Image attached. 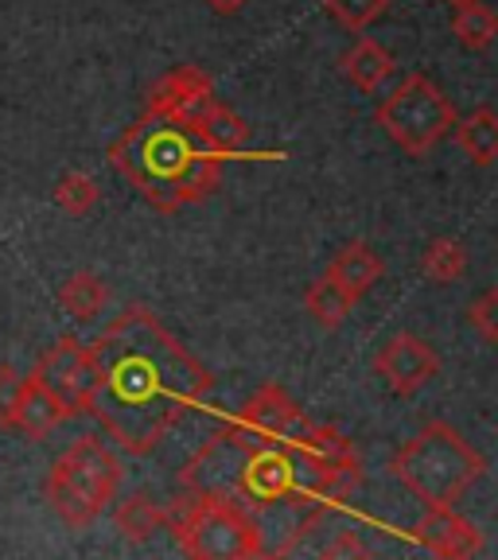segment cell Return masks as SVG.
Here are the masks:
<instances>
[{
  "instance_id": "1",
  "label": "cell",
  "mask_w": 498,
  "mask_h": 560,
  "mask_svg": "<svg viewBox=\"0 0 498 560\" xmlns=\"http://www.w3.org/2000/svg\"><path fill=\"white\" fill-rule=\"evenodd\" d=\"M97 394L90 417L125 455H152L167 432L215 389V374L157 319L152 307H125L90 342Z\"/></svg>"
},
{
  "instance_id": "2",
  "label": "cell",
  "mask_w": 498,
  "mask_h": 560,
  "mask_svg": "<svg viewBox=\"0 0 498 560\" xmlns=\"http://www.w3.org/2000/svg\"><path fill=\"white\" fill-rule=\"evenodd\" d=\"M105 156L160 214H175L192 202L210 199L222 187V164H227L202 149L184 121H157V117L132 121Z\"/></svg>"
},
{
  "instance_id": "3",
  "label": "cell",
  "mask_w": 498,
  "mask_h": 560,
  "mask_svg": "<svg viewBox=\"0 0 498 560\" xmlns=\"http://www.w3.org/2000/svg\"><path fill=\"white\" fill-rule=\"evenodd\" d=\"M390 471L425 506H455L487 475V455L475 452L448 420H429L390 455Z\"/></svg>"
},
{
  "instance_id": "4",
  "label": "cell",
  "mask_w": 498,
  "mask_h": 560,
  "mask_svg": "<svg viewBox=\"0 0 498 560\" xmlns=\"http://www.w3.org/2000/svg\"><path fill=\"white\" fill-rule=\"evenodd\" d=\"M121 479H125L121 455L105 444V440L79 436L70 440L67 452L51 464V471L44 479V494L70 529H86L117 499Z\"/></svg>"
},
{
  "instance_id": "5",
  "label": "cell",
  "mask_w": 498,
  "mask_h": 560,
  "mask_svg": "<svg viewBox=\"0 0 498 560\" xmlns=\"http://www.w3.org/2000/svg\"><path fill=\"white\" fill-rule=\"evenodd\" d=\"M175 545L195 560H242L265 557V529L245 506L210 494H187L172 510Z\"/></svg>"
},
{
  "instance_id": "6",
  "label": "cell",
  "mask_w": 498,
  "mask_h": 560,
  "mask_svg": "<svg viewBox=\"0 0 498 560\" xmlns=\"http://www.w3.org/2000/svg\"><path fill=\"white\" fill-rule=\"evenodd\" d=\"M455 105L429 74H405L402 86L390 97H382L374 109V121L385 137L394 140L397 149L409 156H425L432 152L444 137H452L455 129Z\"/></svg>"
},
{
  "instance_id": "7",
  "label": "cell",
  "mask_w": 498,
  "mask_h": 560,
  "mask_svg": "<svg viewBox=\"0 0 498 560\" xmlns=\"http://www.w3.org/2000/svg\"><path fill=\"white\" fill-rule=\"evenodd\" d=\"M227 424L242 440H250V444H285V447H297L315 429V420H308L304 409L289 397V389L277 382L257 385L254 394L245 397L242 409H238V417L227 420Z\"/></svg>"
},
{
  "instance_id": "8",
  "label": "cell",
  "mask_w": 498,
  "mask_h": 560,
  "mask_svg": "<svg viewBox=\"0 0 498 560\" xmlns=\"http://www.w3.org/2000/svg\"><path fill=\"white\" fill-rule=\"evenodd\" d=\"M32 374L39 377L62 405H67L70 417L90 412V401H94V394H97V382H102L90 342H79L74 335L55 339L51 347L39 354Z\"/></svg>"
},
{
  "instance_id": "9",
  "label": "cell",
  "mask_w": 498,
  "mask_h": 560,
  "mask_svg": "<svg viewBox=\"0 0 498 560\" xmlns=\"http://www.w3.org/2000/svg\"><path fill=\"white\" fill-rule=\"evenodd\" d=\"M219 102L215 94V82H210L207 70L199 67H172L167 74H160L157 82L144 94V114L140 117H157V121H195Z\"/></svg>"
},
{
  "instance_id": "10",
  "label": "cell",
  "mask_w": 498,
  "mask_h": 560,
  "mask_svg": "<svg viewBox=\"0 0 498 560\" xmlns=\"http://www.w3.org/2000/svg\"><path fill=\"white\" fill-rule=\"evenodd\" d=\"M374 374L394 397H413L440 374V354L420 335L397 331L374 354Z\"/></svg>"
},
{
  "instance_id": "11",
  "label": "cell",
  "mask_w": 498,
  "mask_h": 560,
  "mask_svg": "<svg viewBox=\"0 0 498 560\" xmlns=\"http://www.w3.org/2000/svg\"><path fill=\"white\" fill-rule=\"evenodd\" d=\"M413 541L444 560H464L483 552V534L464 514H455V506H425V517L413 525Z\"/></svg>"
},
{
  "instance_id": "12",
  "label": "cell",
  "mask_w": 498,
  "mask_h": 560,
  "mask_svg": "<svg viewBox=\"0 0 498 560\" xmlns=\"http://www.w3.org/2000/svg\"><path fill=\"white\" fill-rule=\"evenodd\" d=\"M67 420H70L67 405H62L35 374H24V385H20V397H16V417H12V432H24L27 440H44V436H51L59 424H67Z\"/></svg>"
},
{
  "instance_id": "13",
  "label": "cell",
  "mask_w": 498,
  "mask_h": 560,
  "mask_svg": "<svg viewBox=\"0 0 498 560\" xmlns=\"http://www.w3.org/2000/svg\"><path fill=\"white\" fill-rule=\"evenodd\" d=\"M187 129L199 137V144L207 152L222 160H234V156H262V152H250V125L230 109V105L215 102L202 117L187 121Z\"/></svg>"
},
{
  "instance_id": "14",
  "label": "cell",
  "mask_w": 498,
  "mask_h": 560,
  "mask_svg": "<svg viewBox=\"0 0 498 560\" xmlns=\"http://www.w3.org/2000/svg\"><path fill=\"white\" fill-rule=\"evenodd\" d=\"M339 70H343V79L359 90V94H374V90L394 74V55L385 51L378 39H370V35L359 32V39H355L350 51L339 59Z\"/></svg>"
},
{
  "instance_id": "15",
  "label": "cell",
  "mask_w": 498,
  "mask_h": 560,
  "mask_svg": "<svg viewBox=\"0 0 498 560\" xmlns=\"http://www.w3.org/2000/svg\"><path fill=\"white\" fill-rule=\"evenodd\" d=\"M382 272H385L382 257H378L367 242L343 245L339 254H335V261L327 265V277H332L335 284H343V289H347L355 300L367 296V292L374 289L378 280H382Z\"/></svg>"
},
{
  "instance_id": "16",
  "label": "cell",
  "mask_w": 498,
  "mask_h": 560,
  "mask_svg": "<svg viewBox=\"0 0 498 560\" xmlns=\"http://www.w3.org/2000/svg\"><path fill=\"white\" fill-rule=\"evenodd\" d=\"M452 137L475 167L498 164V109L479 105V109H472L467 117H455Z\"/></svg>"
},
{
  "instance_id": "17",
  "label": "cell",
  "mask_w": 498,
  "mask_h": 560,
  "mask_svg": "<svg viewBox=\"0 0 498 560\" xmlns=\"http://www.w3.org/2000/svg\"><path fill=\"white\" fill-rule=\"evenodd\" d=\"M114 525L125 541L140 545V541H152L160 529L172 525V510H164L152 494H140L137 490V494H129V499L114 510Z\"/></svg>"
},
{
  "instance_id": "18",
  "label": "cell",
  "mask_w": 498,
  "mask_h": 560,
  "mask_svg": "<svg viewBox=\"0 0 498 560\" xmlns=\"http://www.w3.org/2000/svg\"><path fill=\"white\" fill-rule=\"evenodd\" d=\"M105 304H109V284H105L97 272L79 269V272H70V277L62 280L59 307L70 315V319H79V324H94Z\"/></svg>"
},
{
  "instance_id": "19",
  "label": "cell",
  "mask_w": 498,
  "mask_h": 560,
  "mask_svg": "<svg viewBox=\"0 0 498 560\" xmlns=\"http://www.w3.org/2000/svg\"><path fill=\"white\" fill-rule=\"evenodd\" d=\"M355 304H359V300L350 296L343 284H335L332 277L312 280V284H308V292H304L308 315H312L324 331H339V327L350 319V312H355Z\"/></svg>"
},
{
  "instance_id": "20",
  "label": "cell",
  "mask_w": 498,
  "mask_h": 560,
  "mask_svg": "<svg viewBox=\"0 0 498 560\" xmlns=\"http://www.w3.org/2000/svg\"><path fill=\"white\" fill-rule=\"evenodd\" d=\"M452 32L467 51H487L498 39V12L483 0H467L452 12Z\"/></svg>"
},
{
  "instance_id": "21",
  "label": "cell",
  "mask_w": 498,
  "mask_h": 560,
  "mask_svg": "<svg viewBox=\"0 0 498 560\" xmlns=\"http://www.w3.org/2000/svg\"><path fill=\"white\" fill-rule=\"evenodd\" d=\"M420 272L432 284H455L467 272V245L460 237H432L420 254Z\"/></svg>"
},
{
  "instance_id": "22",
  "label": "cell",
  "mask_w": 498,
  "mask_h": 560,
  "mask_svg": "<svg viewBox=\"0 0 498 560\" xmlns=\"http://www.w3.org/2000/svg\"><path fill=\"white\" fill-rule=\"evenodd\" d=\"M97 199H102V187L86 172H67L51 191V202L70 219H86L90 210L97 207Z\"/></svg>"
},
{
  "instance_id": "23",
  "label": "cell",
  "mask_w": 498,
  "mask_h": 560,
  "mask_svg": "<svg viewBox=\"0 0 498 560\" xmlns=\"http://www.w3.org/2000/svg\"><path fill=\"white\" fill-rule=\"evenodd\" d=\"M320 4H324V12L335 24L355 35L367 32L374 20H382L390 12V0H320Z\"/></svg>"
},
{
  "instance_id": "24",
  "label": "cell",
  "mask_w": 498,
  "mask_h": 560,
  "mask_svg": "<svg viewBox=\"0 0 498 560\" xmlns=\"http://www.w3.org/2000/svg\"><path fill=\"white\" fill-rule=\"evenodd\" d=\"M467 319H472L475 335L487 342H498V289H487L472 300L467 307Z\"/></svg>"
},
{
  "instance_id": "25",
  "label": "cell",
  "mask_w": 498,
  "mask_h": 560,
  "mask_svg": "<svg viewBox=\"0 0 498 560\" xmlns=\"http://www.w3.org/2000/svg\"><path fill=\"white\" fill-rule=\"evenodd\" d=\"M20 385H24V374L9 362H0V429L12 432V417H16V397Z\"/></svg>"
},
{
  "instance_id": "26",
  "label": "cell",
  "mask_w": 498,
  "mask_h": 560,
  "mask_svg": "<svg viewBox=\"0 0 498 560\" xmlns=\"http://www.w3.org/2000/svg\"><path fill=\"white\" fill-rule=\"evenodd\" d=\"M327 560H339V557H370V545L362 541L359 534H339L332 545L324 549Z\"/></svg>"
},
{
  "instance_id": "27",
  "label": "cell",
  "mask_w": 498,
  "mask_h": 560,
  "mask_svg": "<svg viewBox=\"0 0 498 560\" xmlns=\"http://www.w3.org/2000/svg\"><path fill=\"white\" fill-rule=\"evenodd\" d=\"M202 4H207L215 16H238V12H242L250 0H202Z\"/></svg>"
},
{
  "instance_id": "28",
  "label": "cell",
  "mask_w": 498,
  "mask_h": 560,
  "mask_svg": "<svg viewBox=\"0 0 498 560\" xmlns=\"http://www.w3.org/2000/svg\"><path fill=\"white\" fill-rule=\"evenodd\" d=\"M444 4H452V9H460V4H467V0H444Z\"/></svg>"
}]
</instances>
